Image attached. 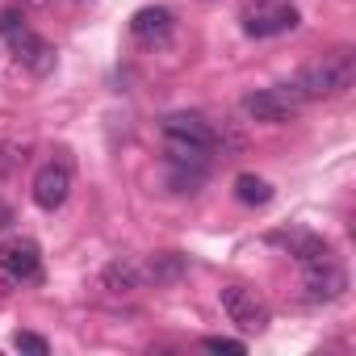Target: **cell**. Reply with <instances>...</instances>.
I'll return each mask as SVG.
<instances>
[{
	"label": "cell",
	"mask_w": 356,
	"mask_h": 356,
	"mask_svg": "<svg viewBox=\"0 0 356 356\" xmlns=\"http://www.w3.org/2000/svg\"><path fill=\"white\" fill-rule=\"evenodd\" d=\"M356 80V59L352 51H335V55H323L314 63H306L298 76H293V92L302 101H335L352 88Z\"/></svg>",
	"instance_id": "6da1fadb"
},
{
	"label": "cell",
	"mask_w": 356,
	"mask_h": 356,
	"mask_svg": "<svg viewBox=\"0 0 356 356\" xmlns=\"http://www.w3.org/2000/svg\"><path fill=\"white\" fill-rule=\"evenodd\" d=\"M0 38L9 42V51L17 55V63L30 67L34 76H51V72H55V47H51L47 38H38V34L26 26V17H22L17 9H5V13H0Z\"/></svg>",
	"instance_id": "7a4b0ae2"
},
{
	"label": "cell",
	"mask_w": 356,
	"mask_h": 356,
	"mask_svg": "<svg viewBox=\"0 0 356 356\" xmlns=\"http://www.w3.org/2000/svg\"><path fill=\"white\" fill-rule=\"evenodd\" d=\"M302 105H306V101L293 92V84L256 88V92L243 97V113H248L252 122H264V126H285V122H293Z\"/></svg>",
	"instance_id": "3957f363"
},
{
	"label": "cell",
	"mask_w": 356,
	"mask_h": 356,
	"mask_svg": "<svg viewBox=\"0 0 356 356\" xmlns=\"http://www.w3.org/2000/svg\"><path fill=\"white\" fill-rule=\"evenodd\" d=\"M222 310H227V318L239 327V331H248V335H256V331H264L268 327V302L252 289V285H222Z\"/></svg>",
	"instance_id": "277c9868"
},
{
	"label": "cell",
	"mask_w": 356,
	"mask_h": 356,
	"mask_svg": "<svg viewBox=\"0 0 356 356\" xmlns=\"http://www.w3.org/2000/svg\"><path fill=\"white\" fill-rule=\"evenodd\" d=\"M302 26V13L289 5V0H260L243 13V30L252 38H277V34H289Z\"/></svg>",
	"instance_id": "5b68a950"
},
{
	"label": "cell",
	"mask_w": 356,
	"mask_h": 356,
	"mask_svg": "<svg viewBox=\"0 0 356 356\" xmlns=\"http://www.w3.org/2000/svg\"><path fill=\"white\" fill-rule=\"evenodd\" d=\"M0 273H5L13 285H30L42 277V248L26 235H13L0 243Z\"/></svg>",
	"instance_id": "8992f818"
},
{
	"label": "cell",
	"mask_w": 356,
	"mask_h": 356,
	"mask_svg": "<svg viewBox=\"0 0 356 356\" xmlns=\"http://www.w3.org/2000/svg\"><path fill=\"white\" fill-rule=\"evenodd\" d=\"M298 264H302V281H306L310 298H323V302L343 298V289H348V273L339 268V260L331 256V248L318 252V256H306V260H298Z\"/></svg>",
	"instance_id": "52a82bcc"
},
{
	"label": "cell",
	"mask_w": 356,
	"mask_h": 356,
	"mask_svg": "<svg viewBox=\"0 0 356 356\" xmlns=\"http://www.w3.org/2000/svg\"><path fill=\"white\" fill-rule=\"evenodd\" d=\"M72 193V168L67 163H42L34 176V206L38 210H59Z\"/></svg>",
	"instance_id": "ba28073f"
},
{
	"label": "cell",
	"mask_w": 356,
	"mask_h": 356,
	"mask_svg": "<svg viewBox=\"0 0 356 356\" xmlns=\"http://www.w3.org/2000/svg\"><path fill=\"white\" fill-rule=\"evenodd\" d=\"M159 126H163V138H181V143H193V147H206V151L218 147V130L202 113H168Z\"/></svg>",
	"instance_id": "9c48e42d"
},
{
	"label": "cell",
	"mask_w": 356,
	"mask_h": 356,
	"mask_svg": "<svg viewBox=\"0 0 356 356\" xmlns=\"http://www.w3.org/2000/svg\"><path fill=\"white\" fill-rule=\"evenodd\" d=\"M172 30H176V17H172L168 9H159V5H147V9H138V13L130 17V34H134V42H143V47H163V42L172 38Z\"/></svg>",
	"instance_id": "30bf717a"
},
{
	"label": "cell",
	"mask_w": 356,
	"mask_h": 356,
	"mask_svg": "<svg viewBox=\"0 0 356 356\" xmlns=\"http://www.w3.org/2000/svg\"><path fill=\"white\" fill-rule=\"evenodd\" d=\"M101 285H105L109 293H130V289L143 285V264H138L134 256H118V260H109V264L101 268Z\"/></svg>",
	"instance_id": "8fae6325"
},
{
	"label": "cell",
	"mask_w": 356,
	"mask_h": 356,
	"mask_svg": "<svg viewBox=\"0 0 356 356\" xmlns=\"http://www.w3.org/2000/svg\"><path fill=\"white\" fill-rule=\"evenodd\" d=\"M235 197L243 206H268L273 202V185L264 181V176H256V172H239L235 176Z\"/></svg>",
	"instance_id": "7c38bea8"
},
{
	"label": "cell",
	"mask_w": 356,
	"mask_h": 356,
	"mask_svg": "<svg viewBox=\"0 0 356 356\" xmlns=\"http://www.w3.org/2000/svg\"><path fill=\"white\" fill-rule=\"evenodd\" d=\"M185 273V260L181 256H176V252H163V256H155L151 264H143V281H176V277H181Z\"/></svg>",
	"instance_id": "4fadbf2b"
},
{
	"label": "cell",
	"mask_w": 356,
	"mask_h": 356,
	"mask_svg": "<svg viewBox=\"0 0 356 356\" xmlns=\"http://www.w3.org/2000/svg\"><path fill=\"white\" fill-rule=\"evenodd\" d=\"M13 348H17V352H30V356H47V352H51V343H47L42 335H34V331H17V335H13Z\"/></svg>",
	"instance_id": "5bb4252c"
},
{
	"label": "cell",
	"mask_w": 356,
	"mask_h": 356,
	"mask_svg": "<svg viewBox=\"0 0 356 356\" xmlns=\"http://www.w3.org/2000/svg\"><path fill=\"white\" fill-rule=\"evenodd\" d=\"M202 348H206V352H227V356H243V352H248L243 339H227V335H206Z\"/></svg>",
	"instance_id": "9a60e30c"
},
{
	"label": "cell",
	"mask_w": 356,
	"mask_h": 356,
	"mask_svg": "<svg viewBox=\"0 0 356 356\" xmlns=\"http://www.w3.org/2000/svg\"><path fill=\"white\" fill-rule=\"evenodd\" d=\"M26 5H47V0H26Z\"/></svg>",
	"instance_id": "2e32d148"
}]
</instances>
